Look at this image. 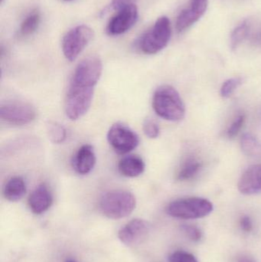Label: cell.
Masks as SVG:
<instances>
[{
  "label": "cell",
  "instance_id": "obj_1",
  "mask_svg": "<svg viewBox=\"0 0 261 262\" xmlns=\"http://www.w3.org/2000/svg\"><path fill=\"white\" fill-rule=\"evenodd\" d=\"M153 108L167 121H179L185 115V107L179 92L170 85L158 88L153 97Z\"/></svg>",
  "mask_w": 261,
  "mask_h": 262
},
{
  "label": "cell",
  "instance_id": "obj_2",
  "mask_svg": "<svg viewBox=\"0 0 261 262\" xmlns=\"http://www.w3.org/2000/svg\"><path fill=\"white\" fill-rule=\"evenodd\" d=\"M136 206L133 193L126 190H113L107 192L100 200V209L107 218L121 220L130 215Z\"/></svg>",
  "mask_w": 261,
  "mask_h": 262
},
{
  "label": "cell",
  "instance_id": "obj_3",
  "mask_svg": "<svg viewBox=\"0 0 261 262\" xmlns=\"http://www.w3.org/2000/svg\"><path fill=\"white\" fill-rule=\"evenodd\" d=\"M94 87L76 85L69 83L66 94L64 111L70 121H77L88 112L93 101Z\"/></svg>",
  "mask_w": 261,
  "mask_h": 262
},
{
  "label": "cell",
  "instance_id": "obj_4",
  "mask_svg": "<svg viewBox=\"0 0 261 262\" xmlns=\"http://www.w3.org/2000/svg\"><path fill=\"white\" fill-rule=\"evenodd\" d=\"M212 211V203L206 199L199 197L179 199L170 203L167 208L168 215L182 220L204 218Z\"/></svg>",
  "mask_w": 261,
  "mask_h": 262
},
{
  "label": "cell",
  "instance_id": "obj_5",
  "mask_svg": "<svg viewBox=\"0 0 261 262\" xmlns=\"http://www.w3.org/2000/svg\"><path fill=\"white\" fill-rule=\"evenodd\" d=\"M171 35V24L168 17H159L151 29L140 38L139 49L147 55L158 53L167 47Z\"/></svg>",
  "mask_w": 261,
  "mask_h": 262
},
{
  "label": "cell",
  "instance_id": "obj_6",
  "mask_svg": "<svg viewBox=\"0 0 261 262\" xmlns=\"http://www.w3.org/2000/svg\"><path fill=\"white\" fill-rule=\"evenodd\" d=\"M36 117L35 107L24 101H8L0 106V118L9 125H27L35 121Z\"/></svg>",
  "mask_w": 261,
  "mask_h": 262
},
{
  "label": "cell",
  "instance_id": "obj_7",
  "mask_svg": "<svg viewBox=\"0 0 261 262\" xmlns=\"http://www.w3.org/2000/svg\"><path fill=\"white\" fill-rule=\"evenodd\" d=\"M94 32L86 25H81L70 29L62 40V51L66 59L74 61L93 39Z\"/></svg>",
  "mask_w": 261,
  "mask_h": 262
},
{
  "label": "cell",
  "instance_id": "obj_8",
  "mask_svg": "<svg viewBox=\"0 0 261 262\" xmlns=\"http://www.w3.org/2000/svg\"><path fill=\"white\" fill-rule=\"evenodd\" d=\"M107 140L113 150L120 155H125L137 147L139 136L121 123L113 124L107 133Z\"/></svg>",
  "mask_w": 261,
  "mask_h": 262
},
{
  "label": "cell",
  "instance_id": "obj_9",
  "mask_svg": "<svg viewBox=\"0 0 261 262\" xmlns=\"http://www.w3.org/2000/svg\"><path fill=\"white\" fill-rule=\"evenodd\" d=\"M103 72V63L99 57L89 56L77 66L70 83L77 85L96 87Z\"/></svg>",
  "mask_w": 261,
  "mask_h": 262
},
{
  "label": "cell",
  "instance_id": "obj_10",
  "mask_svg": "<svg viewBox=\"0 0 261 262\" xmlns=\"http://www.w3.org/2000/svg\"><path fill=\"white\" fill-rule=\"evenodd\" d=\"M138 16V8L135 4L126 6L117 11L109 21L107 27V34L116 36L125 33L136 24Z\"/></svg>",
  "mask_w": 261,
  "mask_h": 262
},
{
  "label": "cell",
  "instance_id": "obj_11",
  "mask_svg": "<svg viewBox=\"0 0 261 262\" xmlns=\"http://www.w3.org/2000/svg\"><path fill=\"white\" fill-rule=\"evenodd\" d=\"M150 230L148 222L141 219H135L126 224L118 233L121 243L131 246L139 244L147 238Z\"/></svg>",
  "mask_w": 261,
  "mask_h": 262
},
{
  "label": "cell",
  "instance_id": "obj_12",
  "mask_svg": "<svg viewBox=\"0 0 261 262\" xmlns=\"http://www.w3.org/2000/svg\"><path fill=\"white\" fill-rule=\"evenodd\" d=\"M208 0H190L188 7L181 11L176 23L178 32H182L197 23L206 12Z\"/></svg>",
  "mask_w": 261,
  "mask_h": 262
},
{
  "label": "cell",
  "instance_id": "obj_13",
  "mask_svg": "<svg viewBox=\"0 0 261 262\" xmlns=\"http://www.w3.org/2000/svg\"><path fill=\"white\" fill-rule=\"evenodd\" d=\"M96 162V154L93 146L90 144H84L75 152L72 157V166L76 173L84 176L93 170Z\"/></svg>",
  "mask_w": 261,
  "mask_h": 262
},
{
  "label": "cell",
  "instance_id": "obj_14",
  "mask_svg": "<svg viewBox=\"0 0 261 262\" xmlns=\"http://www.w3.org/2000/svg\"><path fill=\"white\" fill-rule=\"evenodd\" d=\"M239 190L244 195L261 193V164L250 166L242 174L238 184Z\"/></svg>",
  "mask_w": 261,
  "mask_h": 262
},
{
  "label": "cell",
  "instance_id": "obj_15",
  "mask_svg": "<svg viewBox=\"0 0 261 262\" xmlns=\"http://www.w3.org/2000/svg\"><path fill=\"white\" fill-rule=\"evenodd\" d=\"M29 206L36 215L44 213L52 206L53 202L52 192L44 183L37 186L29 197Z\"/></svg>",
  "mask_w": 261,
  "mask_h": 262
},
{
  "label": "cell",
  "instance_id": "obj_16",
  "mask_svg": "<svg viewBox=\"0 0 261 262\" xmlns=\"http://www.w3.org/2000/svg\"><path fill=\"white\" fill-rule=\"evenodd\" d=\"M146 165L144 160L137 155H127L118 163V170L121 175L128 178H135L144 173Z\"/></svg>",
  "mask_w": 261,
  "mask_h": 262
},
{
  "label": "cell",
  "instance_id": "obj_17",
  "mask_svg": "<svg viewBox=\"0 0 261 262\" xmlns=\"http://www.w3.org/2000/svg\"><path fill=\"white\" fill-rule=\"evenodd\" d=\"M26 192V182L18 176L9 179L3 188V195L9 202L19 201Z\"/></svg>",
  "mask_w": 261,
  "mask_h": 262
},
{
  "label": "cell",
  "instance_id": "obj_18",
  "mask_svg": "<svg viewBox=\"0 0 261 262\" xmlns=\"http://www.w3.org/2000/svg\"><path fill=\"white\" fill-rule=\"evenodd\" d=\"M202 168V163L196 157H188L185 160L177 173L178 180L186 181L191 180Z\"/></svg>",
  "mask_w": 261,
  "mask_h": 262
},
{
  "label": "cell",
  "instance_id": "obj_19",
  "mask_svg": "<svg viewBox=\"0 0 261 262\" xmlns=\"http://www.w3.org/2000/svg\"><path fill=\"white\" fill-rule=\"evenodd\" d=\"M41 19V15L38 10L32 11L26 17L21 26L19 33L22 36H29L32 35L38 29Z\"/></svg>",
  "mask_w": 261,
  "mask_h": 262
},
{
  "label": "cell",
  "instance_id": "obj_20",
  "mask_svg": "<svg viewBox=\"0 0 261 262\" xmlns=\"http://www.w3.org/2000/svg\"><path fill=\"white\" fill-rule=\"evenodd\" d=\"M242 149L247 156L254 157L261 152V145L257 138L251 134H244L241 140Z\"/></svg>",
  "mask_w": 261,
  "mask_h": 262
},
{
  "label": "cell",
  "instance_id": "obj_21",
  "mask_svg": "<svg viewBox=\"0 0 261 262\" xmlns=\"http://www.w3.org/2000/svg\"><path fill=\"white\" fill-rule=\"evenodd\" d=\"M251 33V24L245 21L239 25L234 31L231 36V47L233 50L237 49Z\"/></svg>",
  "mask_w": 261,
  "mask_h": 262
},
{
  "label": "cell",
  "instance_id": "obj_22",
  "mask_svg": "<svg viewBox=\"0 0 261 262\" xmlns=\"http://www.w3.org/2000/svg\"><path fill=\"white\" fill-rule=\"evenodd\" d=\"M47 133L49 140L55 144H61L67 139V130L64 126L54 121L48 123Z\"/></svg>",
  "mask_w": 261,
  "mask_h": 262
},
{
  "label": "cell",
  "instance_id": "obj_23",
  "mask_svg": "<svg viewBox=\"0 0 261 262\" xmlns=\"http://www.w3.org/2000/svg\"><path fill=\"white\" fill-rule=\"evenodd\" d=\"M241 84H242V79L239 78H233L226 80L221 88L220 94L222 98H229Z\"/></svg>",
  "mask_w": 261,
  "mask_h": 262
},
{
  "label": "cell",
  "instance_id": "obj_24",
  "mask_svg": "<svg viewBox=\"0 0 261 262\" xmlns=\"http://www.w3.org/2000/svg\"><path fill=\"white\" fill-rule=\"evenodd\" d=\"M143 130L147 137L150 139H156L160 134V129L155 121L147 119L144 121Z\"/></svg>",
  "mask_w": 261,
  "mask_h": 262
},
{
  "label": "cell",
  "instance_id": "obj_25",
  "mask_svg": "<svg viewBox=\"0 0 261 262\" xmlns=\"http://www.w3.org/2000/svg\"><path fill=\"white\" fill-rule=\"evenodd\" d=\"M245 116L244 115H239L234 119V121L231 123V126L228 127L227 130V135L229 138H233L238 135L240 132L241 129L243 127L245 124Z\"/></svg>",
  "mask_w": 261,
  "mask_h": 262
},
{
  "label": "cell",
  "instance_id": "obj_26",
  "mask_svg": "<svg viewBox=\"0 0 261 262\" xmlns=\"http://www.w3.org/2000/svg\"><path fill=\"white\" fill-rule=\"evenodd\" d=\"M170 262H199L196 257L188 252L178 251L170 255Z\"/></svg>",
  "mask_w": 261,
  "mask_h": 262
},
{
  "label": "cell",
  "instance_id": "obj_27",
  "mask_svg": "<svg viewBox=\"0 0 261 262\" xmlns=\"http://www.w3.org/2000/svg\"><path fill=\"white\" fill-rule=\"evenodd\" d=\"M182 231L184 233L188 236L190 240L193 242L200 241L202 237V232L199 228L195 226L185 225L182 226Z\"/></svg>",
  "mask_w": 261,
  "mask_h": 262
},
{
  "label": "cell",
  "instance_id": "obj_28",
  "mask_svg": "<svg viewBox=\"0 0 261 262\" xmlns=\"http://www.w3.org/2000/svg\"><path fill=\"white\" fill-rule=\"evenodd\" d=\"M134 0H112L110 5V9L111 10L117 11L124 9L126 6H130L133 3Z\"/></svg>",
  "mask_w": 261,
  "mask_h": 262
},
{
  "label": "cell",
  "instance_id": "obj_29",
  "mask_svg": "<svg viewBox=\"0 0 261 262\" xmlns=\"http://www.w3.org/2000/svg\"><path fill=\"white\" fill-rule=\"evenodd\" d=\"M240 226L242 230L245 231V232H251L253 229V223L251 218L249 216H247V215L242 217L240 220Z\"/></svg>",
  "mask_w": 261,
  "mask_h": 262
},
{
  "label": "cell",
  "instance_id": "obj_30",
  "mask_svg": "<svg viewBox=\"0 0 261 262\" xmlns=\"http://www.w3.org/2000/svg\"><path fill=\"white\" fill-rule=\"evenodd\" d=\"M251 41L254 45L261 46V28L257 32H255V33L252 34V35H251Z\"/></svg>",
  "mask_w": 261,
  "mask_h": 262
},
{
  "label": "cell",
  "instance_id": "obj_31",
  "mask_svg": "<svg viewBox=\"0 0 261 262\" xmlns=\"http://www.w3.org/2000/svg\"><path fill=\"white\" fill-rule=\"evenodd\" d=\"M239 262H253V261H251V260H250L249 258H242V259H241L240 261H239Z\"/></svg>",
  "mask_w": 261,
  "mask_h": 262
},
{
  "label": "cell",
  "instance_id": "obj_32",
  "mask_svg": "<svg viewBox=\"0 0 261 262\" xmlns=\"http://www.w3.org/2000/svg\"><path fill=\"white\" fill-rule=\"evenodd\" d=\"M65 262H77V261H75V260H73V259H67V260H66Z\"/></svg>",
  "mask_w": 261,
  "mask_h": 262
},
{
  "label": "cell",
  "instance_id": "obj_33",
  "mask_svg": "<svg viewBox=\"0 0 261 262\" xmlns=\"http://www.w3.org/2000/svg\"><path fill=\"white\" fill-rule=\"evenodd\" d=\"M63 1L70 2V1H73V0H63Z\"/></svg>",
  "mask_w": 261,
  "mask_h": 262
},
{
  "label": "cell",
  "instance_id": "obj_34",
  "mask_svg": "<svg viewBox=\"0 0 261 262\" xmlns=\"http://www.w3.org/2000/svg\"><path fill=\"white\" fill-rule=\"evenodd\" d=\"M3 1H4V0H1V4H3Z\"/></svg>",
  "mask_w": 261,
  "mask_h": 262
}]
</instances>
